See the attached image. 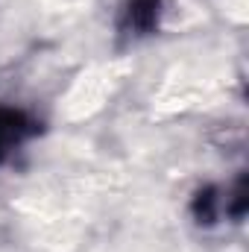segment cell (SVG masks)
<instances>
[{
    "label": "cell",
    "instance_id": "cell-1",
    "mask_svg": "<svg viewBox=\"0 0 249 252\" xmlns=\"http://www.w3.org/2000/svg\"><path fill=\"white\" fill-rule=\"evenodd\" d=\"M41 132V121L18 106H0V167L35 135Z\"/></svg>",
    "mask_w": 249,
    "mask_h": 252
},
{
    "label": "cell",
    "instance_id": "cell-3",
    "mask_svg": "<svg viewBox=\"0 0 249 252\" xmlns=\"http://www.w3.org/2000/svg\"><path fill=\"white\" fill-rule=\"evenodd\" d=\"M190 214L199 226H211L226 214V202H223V188L217 185H205L193 193L190 199Z\"/></svg>",
    "mask_w": 249,
    "mask_h": 252
},
{
    "label": "cell",
    "instance_id": "cell-2",
    "mask_svg": "<svg viewBox=\"0 0 249 252\" xmlns=\"http://www.w3.org/2000/svg\"><path fill=\"white\" fill-rule=\"evenodd\" d=\"M164 0H126L118 15V32L124 38H147L158 32Z\"/></svg>",
    "mask_w": 249,
    "mask_h": 252
}]
</instances>
